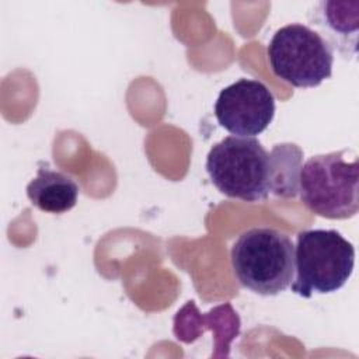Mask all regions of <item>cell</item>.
Returning a JSON list of instances; mask_svg holds the SVG:
<instances>
[{"mask_svg":"<svg viewBox=\"0 0 359 359\" xmlns=\"http://www.w3.org/2000/svg\"><path fill=\"white\" fill-rule=\"evenodd\" d=\"M355 266V248L337 230H303L294 247L292 292L302 297L325 294L341 289Z\"/></svg>","mask_w":359,"mask_h":359,"instance_id":"2","label":"cell"},{"mask_svg":"<svg viewBox=\"0 0 359 359\" xmlns=\"http://www.w3.org/2000/svg\"><path fill=\"white\" fill-rule=\"evenodd\" d=\"M275 115V97L258 80L240 79L224 87L215 102V116L234 136L254 137L262 133Z\"/></svg>","mask_w":359,"mask_h":359,"instance_id":"6","label":"cell"},{"mask_svg":"<svg viewBox=\"0 0 359 359\" xmlns=\"http://www.w3.org/2000/svg\"><path fill=\"white\" fill-rule=\"evenodd\" d=\"M266 52L275 76L293 87L313 88L332 74L334 50L307 25L293 22L279 28Z\"/></svg>","mask_w":359,"mask_h":359,"instance_id":"5","label":"cell"},{"mask_svg":"<svg viewBox=\"0 0 359 359\" xmlns=\"http://www.w3.org/2000/svg\"><path fill=\"white\" fill-rule=\"evenodd\" d=\"M303 165V150L294 143L275 144L268 154V188L275 196L294 198L299 194V178Z\"/></svg>","mask_w":359,"mask_h":359,"instance_id":"9","label":"cell"},{"mask_svg":"<svg viewBox=\"0 0 359 359\" xmlns=\"http://www.w3.org/2000/svg\"><path fill=\"white\" fill-rule=\"evenodd\" d=\"M345 150L310 157L300 170L299 194L313 213L332 220L359 210V160H345Z\"/></svg>","mask_w":359,"mask_h":359,"instance_id":"3","label":"cell"},{"mask_svg":"<svg viewBox=\"0 0 359 359\" xmlns=\"http://www.w3.org/2000/svg\"><path fill=\"white\" fill-rule=\"evenodd\" d=\"M212 184L226 196L245 202L268 198V153L255 137L227 136L206 156Z\"/></svg>","mask_w":359,"mask_h":359,"instance_id":"4","label":"cell"},{"mask_svg":"<svg viewBox=\"0 0 359 359\" xmlns=\"http://www.w3.org/2000/svg\"><path fill=\"white\" fill-rule=\"evenodd\" d=\"M238 283L261 296L285 292L294 278V245L287 234L272 227L243 231L230 251Z\"/></svg>","mask_w":359,"mask_h":359,"instance_id":"1","label":"cell"},{"mask_svg":"<svg viewBox=\"0 0 359 359\" xmlns=\"http://www.w3.org/2000/svg\"><path fill=\"white\" fill-rule=\"evenodd\" d=\"M309 18L332 50H337L344 59L356 56L359 31L358 0L318 1L309 13Z\"/></svg>","mask_w":359,"mask_h":359,"instance_id":"7","label":"cell"},{"mask_svg":"<svg viewBox=\"0 0 359 359\" xmlns=\"http://www.w3.org/2000/svg\"><path fill=\"white\" fill-rule=\"evenodd\" d=\"M27 196L39 210L60 215L76 206L79 185L60 171L41 167L36 177L27 185Z\"/></svg>","mask_w":359,"mask_h":359,"instance_id":"8","label":"cell"}]
</instances>
